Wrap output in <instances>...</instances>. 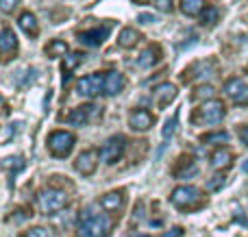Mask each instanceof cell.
Listing matches in <instances>:
<instances>
[{"label":"cell","instance_id":"obj_10","mask_svg":"<svg viewBox=\"0 0 248 237\" xmlns=\"http://www.w3.org/2000/svg\"><path fill=\"white\" fill-rule=\"evenodd\" d=\"M224 94L235 104H248V83L244 78H237V76L229 78L224 83Z\"/></svg>","mask_w":248,"mask_h":237},{"label":"cell","instance_id":"obj_12","mask_svg":"<svg viewBox=\"0 0 248 237\" xmlns=\"http://www.w3.org/2000/svg\"><path fill=\"white\" fill-rule=\"evenodd\" d=\"M98 159H100V155L96 150H83L77 157V161H74V168L83 177H92L96 172V168H98Z\"/></svg>","mask_w":248,"mask_h":237},{"label":"cell","instance_id":"obj_16","mask_svg":"<svg viewBox=\"0 0 248 237\" xmlns=\"http://www.w3.org/2000/svg\"><path fill=\"white\" fill-rule=\"evenodd\" d=\"M196 174H198L196 161L187 155L179 157L176 163H174V168H172V177H176V178H192V177H196Z\"/></svg>","mask_w":248,"mask_h":237},{"label":"cell","instance_id":"obj_38","mask_svg":"<svg viewBox=\"0 0 248 237\" xmlns=\"http://www.w3.org/2000/svg\"><path fill=\"white\" fill-rule=\"evenodd\" d=\"M242 170H244V172L248 174V161H244V165H242Z\"/></svg>","mask_w":248,"mask_h":237},{"label":"cell","instance_id":"obj_9","mask_svg":"<svg viewBox=\"0 0 248 237\" xmlns=\"http://www.w3.org/2000/svg\"><path fill=\"white\" fill-rule=\"evenodd\" d=\"M216 72V63L214 61H198V63H192L187 70H185L183 74H181V78H183V83H194V81H205V78L214 76Z\"/></svg>","mask_w":248,"mask_h":237},{"label":"cell","instance_id":"obj_31","mask_svg":"<svg viewBox=\"0 0 248 237\" xmlns=\"http://www.w3.org/2000/svg\"><path fill=\"white\" fill-rule=\"evenodd\" d=\"M4 168L13 170V172H20V170L24 168V159H22V157H11V159L4 161Z\"/></svg>","mask_w":248,"mask_h":237},{"label":"cell","instance_id":"obj_14","mask_svg":"<svg viewBox=\"0 0 248 237\" xmlns=\"http://www.w3.org/2000/svg\"><path fill=\"white\" fill-rule=\"evenodd\" d=\"M161 57H163L161 46H159V44H153V46L144 48V50L140 52V57H137V68H141V70L155 68V65L161 61Z\"/></svg>","mask_w":248,"mask_h":237},{"label":"cell","instance_id":"obj_15","mask_svg":"<svg viewBox=\"0 0 248 237\" xmlns=\"http://www.w3.org/2000/svg\"><path fill=\"white\" fill-rule=\"evenodd\" d=\"M174 98H176V85H172V83H161V85H157L153 89V100L159 109H166Z\"/></svg>","mask_w":248,"mask_h":237},{"label":"cell","instance_id":"obj_40","mask_svg":"<svg viewBox=\"0 0 248 237\" xmlns=\"http://www.w3.org/2000/svg\"><path fill=\"white\" fill-rule=\"evenodd\" d=\"M246 70H248V68H246Z\"/></svg>","mask_w":248,"mask_h":237},{"label":"cell","instance_id":"obj_5","mask_svg":"<svg viewBox=\"0 0 248 237\" xmlns=\"http://www.w3.org/2000/svg\"><path fill=\"white\" fill-rule=\"evenodd\" d=\"M74 144H77L74 133H70V131H52V133L48 135L46 146H48V150H50L52 157L65 159V157L74 150Z\"/></svg>","mask_w":248,"mask_h":237},{"label":"cell","instance_id":"obj_21","mask_svg":"<svg viewBox=\"0 0 248 237\" xmlns=\"http://www.w3.org/2000/svg\"><path fill=\"white\" fill-rule=\"evenodd\" d=\"M83 52H70L68 57L63 59V63H61V72H63V85H65V81L70 78V74L74 72V70L78 68V65L83 63Z\"/></svg>","mask_w":248,"mask_h":237},{"label":"cell","instance_id":"obj_25","mask_svg":"<svg viewBox=\"0 0 248 237\" xmlns=\"http://www.w3.org/2000/svg\"><path fill=\"white\" fill-rule=\"evenodd\" d=\"M205 9H207L205 0H181V11H183L187 17L201 15Z\"/></svg>","mask_w":248,"mask_h":237},{"label":"cell","instance_id":"obj_22","mask_svg":"<svg viewBox=\"0 0 248 237\" xmlns=\"http://www.w3.org/2000/svg\"><path fill=\"white\" fill-rule=\"evenodd\" d=\"M44 52H46L48 57H52V59H57V57L70 55V46H68V42H63V39H52V42L46 44Z\"/></svg>","mask_w":248,"mask_h":237},{"label":"cell","instance_id":"obj_18","mask_svg":"<svg viewBox=\"0 0 248 237\" xmlns=\"http://www.w3.org/2000/svg\"><path fill=\"white\" fill-rule=\"evenodd\" d=\"M100 207L109 213H116L124 207V192L122 190H116V192H109L100 198Z\"/></svg>","mask_w":248,"mask_h":237},{"label":"cell","instance_id":"obj_30","mask_svg":"<svg viewBox=\"0 0 248 237\" xmlns=\"http://www.w3.org/2000/svg\"><path fill=\"white\" fill-rule=\"evenodd\" d=\"M17 7H20V0H0V11L7 15H11Z\"/></svg>","mask_w":248,"mask_h":237},{"label":"cell","instance_id":"obj_4","mask_svg":"<svg viewBox=\"0 0 248 237\" xmlns=\"http://www.w3.org/2000/svg\"><path fill=\"white\" fill-rule=\"evenodd\" d=\"M170 200L176 209L192 211V209H196V207L202 205V194H201V190L194 187V185H179L170 194Z\"/></svg>","mask_w":248,"mask_h":237},{"label":"cell","instance_id":"obj_29","mask_svg":"<svg viewBox=\"0 0 248 237\" xmlns=\"http://www.w3.org/2000/svg\"><path fill=\"white\" fill-rule=\"evenodd\" d=\"M176 124H179V113H174V116L166 122V126H163L161 135H163V139H166V142H168V139H172V135L176 133Z\"/></svg>","mask_w":248,"mask_h":237},{"label":"cell","instance_id":"obj_7","mask_svg":"<svg viewBox=\"0 0 248 237\" xmlns=\"http://www.w3.org/2000/svg\"><path fill=\"white\" fill-rule=\"evenodd\" d=\"M77 94L83 96V98H96V96L105 94V74L94 72V74H87V76L78 78Z\"/></svg>","mask_w":248,"mask_h":237},{"label":"cell","instance_id":"obj_1","mask_svg":"<svg viewBox=\"0 0 248 237\" xmlns=\"http://www.w3.org/2000/svg\"><path fill=\"white\" fill-rule=\"evenodd\" d=\"M81 235L83 237H107L111 233V222L105 213L94 211V207H87L81 216Z\"/></svg>","mask_w":248,"mask_h":237},{"label":"cell","instance_id":"obj_3","mask_svg":"<svg viewBox=\"0 0 248 237\" xmlns=\"http://www.w3.org/2000/svg\"><path fill=\"white\" fill-rule=\"evenodd\" d=\"M68 203H70V196L65 194L63 190H57V187H48V190H42L37 194V207H39V211L46 213V216L65 209Z\"/></svg>","mask_w":248,"mask_h":237},{"label":"cell","instance_id":"obj_17","mask_svg":"<svg viewBox=\"0 0 248 237\" xmlns=\"http://www.w3.org/2000/svg\"><path fill=\"white\" fill-rule=\"evenodd\" d=\"M126 87V78L122 72H105V96H118Z\"/></svg>","mask_w":248,"mask_h":237},{"label":"cell","instance_id":"obj_37","mask_svg":"<svg viewBox=\"0 0 248 237\" xmlns=\"http://www.w3.org/2000/svg\"><path fill=\"white\" fill-rule=\"evenodd\" d=\"M240 137H242V142H244L246 144V146H248V124L244 126V129H242L240 131Z\"/></svg>","mask_w":248,"mask_h":237},{"label":"cell","instance_id":"obj_34","mask_svg":"<svg viewBox=\"0 0 248 237\" xmlns=\"http://www.w3.org/2000/svg\"><path fill=\"white\" fill-rule=\"evenodd\" d=\"M224 185V177H214L209 183H207V187H209L211 192H216V190H220V187Z\"/></svg>","mask_w":248,"mask_h":237},{"label":"cell","instance_id":"obj_32","mask_svg":"<svg viewBox=\"0 0 248 237\" xmlns=\"http://www.w3.org/2000/svg\"><path fill=\"white\" fill-rule=\"evenodd\" d=\"M22 237H50V233H48V229H44V226H33V229H29Z\"/></svg>","mask_w":248,"mask_h":237},{"label":"cell","instance_id":"obj_24","mask_svg":"<svg viewBox=\"0 0 248 237\" xmlns=\"http://www.w3.org/2000/svg\"><path fill=\"white\" fill-rule=\"evenodd\" d=\"M141 39L140 30L131 29V26H126V29L120 30V35H118V44H120L122 48H135V44Z\"/></svg>","mask_w":248,"mask_h":237},{"label":"cell","instance_id":"obj_20","mask_svg":"<svg viewBox=\"0 0 248 237\" xmlns=\"http://www.w3.org/2000/svg\"><path fill=\"white\" fill-rule=\"evenodd\" d=\"M231 163H233L231 150H227V148L214 150V155H211V168L214 170H227V168H231Z\"/></svg>","mask_w":248,"mask_h":237},{"label":"cell","instance_id":"obj_33","mask_svg":"<svg viewBox=\"0 0 248 237\" xmlns=\"http://www.w3.org/2000/svg\"><path fill=\"white\" fill-rule=\"evenodd\" d=\"M155 7L163 13H170L172 11V0H155Z\"/></svg>","mask_w":248,"mask_h":237},{"label":"cell","instance_id":"obj_2","mask_svg":"<svg viewBox=\"0 0 248 237\" xmlns=\"http://www.w3.org/2000/svg\"><path fill=\"white\" fill-rule=\"evenodd\" d=\"M227 116V107H224L222 100H209V103H202L198 107V111L192 116L194 124H202V126H216L224 120Z\"/></svg>","mask_w":248,"mask_h":237},{"label":"cell","instance_id":"obj_8","mask_svg":"<svg viewBox=\"0 0 248 237\" xmlns=\"http://www.w3.org/2000/svg\"><path fill=\"white\" fill-rule=\"evenodd\" d=\"M100 113L103 111H100V107H96V104H83V107L72 109V111L68 113V118H65V122L72 126H87L98 120Z\"/></svg>","mask_w":248,"mask_h":237},{"label":"cell","instance_id":"obj_26","mask_svg":"<svg viewBox=\"0 0 248 237\" xmlns=\"http://www.w3.org/2000/svg\"><path fill=\"white\" fill-rule=\"evenodd\" d=\"M214 94H216V89L211 85H201L194 89L192 100H205V103H209V100H214Z\"/></svg>","mask_w":248,"mask_h":237},{"label":"cell","instance_id":"obj_27","mask_svg":"<svg viewBox=\"0 0 248 237\" xmlns=\"http://www.w3.org/2000/svg\"><path fill=\"white\" fill-rule=\"evenodd\" d=\"M218 17H220V11L216 7H207L205 11L201 13V22L205 26H214L216 22H218Z\"/></svg>","mask_w":248,"mask_h":237},{"label":"cell","instance_id":"obj_6","mask_svg":"<svg viewBox=\"0 0 248 237\" xmlns=\"http://www.w3.org/2000/svg\"><path fill=\"white\" fill-rule=\"evenodd\" d=\"M124 152H126V137L113 135V137H109L107 142L100 146L98 155H100V161H105L107 165H113L122 159Z\"/></svg>","mask_w":248,"mask_h":237},{"label":"cell","instance_id":"obj_23","mask_svg":"<svg viewBox=\"0 0 248 237\" xmlns=\"http://www.w3.org/2000/svg\"><path fill=\"white\" fill-rule=\"evenodd\" d=\"M17 50V37L11 29L0 30V52H16Z\"/></svg>","mask_w":248,"mask_h":237},{"label":"cell","instance_id":"obj_28","mask_svg":"<svg viewBox=\"0 0 248 237\" xmlns=\"http://www.w3.org/2000/svg\"><path fill=\"white\" fill-rule=\"evenodd\" d=\"M205 144H227L229 142V133L227 131H216V133H207L202 135Z\"/></svg>","mask_w":248,"mask_h":237},{"label":"cell","instance_id":"obj_19","mask_svg":"<svg viewBox=\"0 0 248 237\" xmlns=\"http://www.w3.org/2000/svg\"><path fill=\"white\" fill-rule=\"evenodd\" d=\"M17 26H20V29L29 35V37H37V35H39L37 17H35V13H31V11L20 13V17H17Z\"/></svg>","mask_w":248,"mask_h":237},{"label":"cell","instance_id":"obj_39","mask_svg":"<svg viewBox=\"0 0 248 237\" xmlns=\"http://www.w3.org/2000/svg\"><path fill=\"white\" fill-rule=\"evenodd\" d=\"M133 237H148V235H144V233H137V235H133Z\"/></svg>","mask_w":248,"mask_h":237},{"label":"cell","instance_id":"obj_36","mask_svg":"<svg viewBox=\"0 0 248 237\" xmlns=\"http://www.w3.org/2000/svg\"><path fill=\"white\" fill-rule=\"evenodd\" d=\"M140 22H141V24H153V22H157V20H155L153 15H148V13H141V15H140Z\"/></svg>","mask_w":248,"mask_h":237},{"label":"cell","instance_id":"obj_13","mask_svg":"<svg viewBox=\"0 0 248 237\" xmlns=\"http://www.w3.org/2000/svg\"><path fill=\"white\" fill-rule=\"evenodd\" d=\"M155 124V116L148 111V109H133L131 113H128V126H131L133 131H140V133H144V131H148L150 126Z\"/></svg>","mask_w":248,"mask_h":237},{"label":"cell","instance_id":"obj_35","mask_svg":"<svg viewBox=\"0 0 248 237\" xmlns=\"http://www.w3.org/2000/svg\"><path fill=\"white\" fill-rule=\"evenodd\" d=\"M183 233L185 231L181 229V226H174V229H170V231H166L161 237H183Z\"/></svg>","mask_w":248,"mask_h":237},{"label":"cell","instance_id":"obj_11","mask_svg":"<svg viewBox=\"0 0 248 237\" xmlns=\"http://www.w3.org/2000/svg\"><path fill=\"white\" fill-rule=\"evenodd\" d=\"M109 30H111V26H109V24L107 26H94V29L81 30V33H78V42H81L83 46H87V48H96V46H100V44L109 37Z\"/></svg>","mask_w":248,"mask_h":237}]
</instances>
